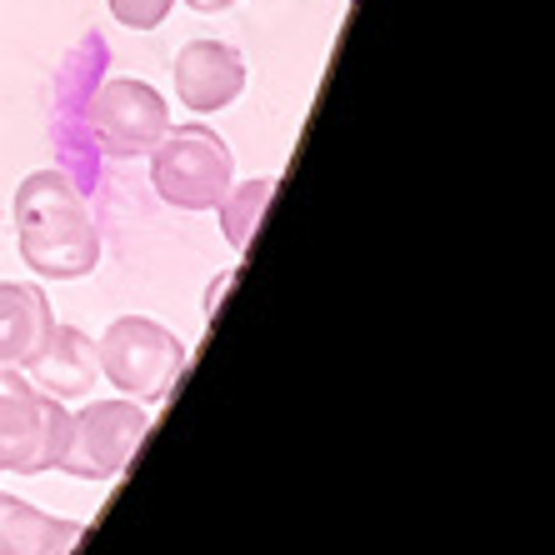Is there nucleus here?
Segmentation results:
<instances>
[{"mask_svg": "<svg viewBox=\"0 0 555 555\" xmlns=\"http://www.w3.org/2000/svg\"><path fill=\"white\" fill-rule=\"evenodd\" d=\"M21 256L46 281H80L101 260V231L86 195L70 185L65 170H36L15 185L11 201Z\"/></svg>", "mask_w": 555, "mask_h": 555, "instance_id": "1", "label": "nucleus"}, {"mask_svg": "<svg viewBox=\"0 0 555 555\" xmlns=\"http://www.w3.org/2000/svg\"><path fill=\"white\" fill-rule=\"evenodd\" d=\"M95 356H101V380H111L126 401H141V405L170 401V390L181 386L185 361H191L181 336L166 331L160 321H151V315L111 321Z\"/></svg>", "mask_w": 555, "mask_h": 555, "instance_id": "2", "label": "nucleus"}, {"mask_svg": "<svg viewBox=\"0 0 555 555\" xmlns=\"http://www.w3.org/2000/svg\"><path fill=\"white\" fill-rule=\"evenodd\" d=\"M65 426L70 411L55 396H46L21 365H0V476L55 470Z\"/></svg>", "mask_w": 555, "mask_h": 555, "instance_id": "3", "label": "nucleus"}, {"mask_svg": "<svg viewBox=\"0 0 555 555\" xmlns=\"http://www.w3.org/2000/svg\"><path fill=\"white\" fill-rule=\"evenodd\" d=\"M151 185L176 210H216L235 185V155L210 126H170L151 151Z\"/></svg>", "mask_w": 555, "mask_h": 555, "instance_id": "4", "label": "nucleus"}, {"mask_svg": "<svg viewBox=\"0 0 555 555\" xmlns=\"http://www.w3.org/2000/svg\"><path fill=\"white\" fill-rule=\"evenodd\" d=\"M145 430H151V405L141 401H91L70 411V426H65V446L55 470L76 480H116L130 465V455L141 451Z\"/></svg>", "mask_w": 555, "mask_h": 555, "instance_id": "5", "label": "nucleus"}, {"mask_svg": "<svg viewBox=\"0 0 555 555\" xmlns=\"http://www.w3.org/2000/svg\"><path fill=\"white\" fill-rule=\"evenodd\" d=\"M105 36H86L70 51L61 80H55V141H61V170L70 176L80 195H91L101 185V151L91 141V126H86V105L91 91L105 76Z\"/></svg>", "mask_w": 555, "mask_h": 555, "instance_id": "6", "label": "nucleus"}, {"mask_svg": "<svg viewBox=\"0 0 555 555\" xmlns=\"http://www.w3.org/2000/svg\"><path fill=\"white\" fill-rule=\"evenodd\" d=\"M86 126H91L95 151L135 160V155H151L170 130V105L145 80H101L86 105Z\"/></svg>", "mask_w": 555, "mask_h": 555, "instance_id": "7", "label": "nucleus"}, {"mask_svg": "<svg viewBox=\"0 0 555 555\" xmlns=\"http://www.w3.org/2000/svg\"><path fill=\"white\" fill-rule=\"evenodd\" d=\"M170 70H176V95L195 116H216L246 91V61L225 40H185Z\"/></svg>", "mask_w": 555, "mask_h": 555, "instance_id": "8", "label": "nucleus"}, {"mask_svg": "<svg viewBox=\"0 0 555 555\" xmlns=\"http://www.w3.org/2000/svg\"><path fill=\"white\" fill-rule=\"evenodd\" d=\"M21 371H26L46 396H55V401H80V396H91L95 380H101V356H95V340L86 336V331L55 321Z\"/></svg>", "mask_w": 555, "mask_h": 555, "instance_id": "9", "label": "nucleus"}, {"mask_svg": "<svg viewBox=\"0 0 555 555\" xmlns=\"http://www.w3.org/2000/svg\"><path fill=\"white\" fill-rule=\"evenodd\" d=\"M80 535V520H55L21 495L0 491V555H70Z\"/></svg>", "mask_w": 555, "mask_h": 555, "instance_id": "10", "label": "nucleus"}, {"mask_svg": "<svg viewBox=\"0 0 555 555\" xmlns=\"http://www.w3.org/2000/svg\"><path fill=\"white\" fill-rule=\"evenodd\" d=\"M51 325L55 315L40 285L0 281V365H26Z\"/></svg>", "mask_w": 555, "mask_h": 555, "instance_id": "11", "label": "nucleus"}, {"mask_svg": "<svg viewBox=\"0 0 555 555\" xmlns=\"http://www.w3.org/2000/svg\"><path fill=\"white\" fill-rule=\"evenodd\" d=\"M271 195H275V176L241 181V185H231V191H225V201L216 206V216H220V231H225L231 250H246L250 241H256L260 216H266V206H271Z\"/></svg>", "mask_w": 555, "mask_h": 555, "instance_id": "12", "label": "nucleus"}, {"mask_svg": "<svg viewBox=\"0 0 555 555\" xmlns=\"http://www.w3.org/2000/svg\"><path fill=\"white\" fill-rule=\"evenodd\" d=\"M105 5H111V15L130 30H155L170 11H176V0H105Z\"/></svg>", "mask_w": 555, "mask_h": 555, "instance_id": "13", "label": "nucleus"}, {"mask_svg": "<svg viewBox=\"0 0 555 555\" xmlns=\"http://www.w3.org/2000/svg\"><path fill=\"white\" fill-rule=\"evenodd\" d=\"M235 285V271H225L220 281H210V291H206V315H216L220 310V300H225V291Z\"/></svg>", "mask_w": 555, "mask_h": 555, "instance_id": "14", "label": "nucleus"}, {"mask_svg": "<svg viewBox=\"0 0 555 555\" xmlns=\"http://www.w3.org/2000/svg\"><path fill=\"white\" fill-rule=\"evenodd\" d=\"M191 11H201V15H216V11H231L235 0H185Z\"/></svg>", "mask_w": 555, "mask_h": 555, "instance_id": "15", "label": "nucleus"}]
</instances>
